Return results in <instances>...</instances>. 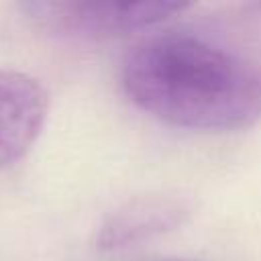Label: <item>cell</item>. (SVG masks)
<instances>
[{"mask_svg": "<svg viewBox=\"0 0 261 261\" xmlns=\"http://www.w3.org/2000/svg\"><path fill=\"white\" fill-rule=\"evenodd\" d=\"M120 84L137 108L171 126L239 130L261 118V65L186 31L139 43Z\"/></svg>", "mask_w": 261, "mask_h": 261, "instance_id": "1", "label": "cell"}, {"mask_svg": "<svg viewBox=\"0 0 261 261\" xmlns=\"http://www.w3.org/2000/svg\"><path fill=\"white\" fill-rule=\"evenodd\" d=\"M190 4L181 2H84L33 0L22 10L45 31L77 41H102L155 27Z\"/></svg>", "mask_w": 261, "mask_h": 261, "instance_id": "2", "label": "cell"}, {"mask_svg": "<svg viewBox=\"0 0 261 261\" xmlns=\"http://www.w3.org/2000/svg\"><path fill=\"white\" fill-rule=\"evenodd\" d=\"M45 88L31 75L0 69V169L22 159L43 130Z\"/></svg>", "mask_w": 261, "mask_h": 261, "instance_id": "3", "label": "cell"}, {"mask_svg": "<svg viewBox=\"0 0 261 261\" xmlns=\"http://www.w3.org/2000/svg\"><path fill=\"white\" fill-rule=\"evenodd\" d=\"M190 216V204L177 196H147L126 202L100 226L96 245L118 251L175 230Z\"/></svg>", "mask_w": 261, "mask_h": 261, "instance_id": "4", "label": "cell"}, {"mask_svg": "<svg viewBox=\"0 0 261 261\" xmlns=\"http://www.w3.org/2000/svg\"><path fill=\"white\" fill-rule=\"evenodd\" d=\"M153 261H186V259H153Z\"/></svg>", "mask_w": 261, "mask_h": 261, "instance_id": "5", "label": "cell"}]
</instances>
